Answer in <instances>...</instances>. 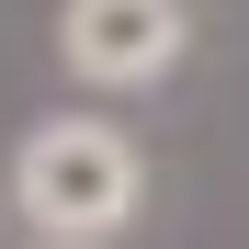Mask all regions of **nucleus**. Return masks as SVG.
<instances>
[{"label": "nucleus", "mask_w": 249, "mask_h": 249, "mask_svg": "<svg viewBox=\"0 0 249 249\" xmlns=\"http://www.w3.org/2000/svg\"><path fill=\"white\" fill-rule=\"evenodd\" d=\"M57 57L91 91H159L193 57V0H57Z\"/></svg>", "instance_id": "2"}, {"label": "nucleus", "mask_w": 249, "mask_h": 249, "mask_svg": "<svg viewBox=\"0 0 249 249\" xmlns=\"http://www.w3.org/2000/svg\"><path fill=\"white\" fill-rule=\"evenodd\" d=\"M12 215L34 238H57V249H102L113 227H136V204H147V159L124 124L102 113H46L34 136L12 147Z\"/></svg>", "instance_id": "1"}, {"label": "nucleus", "mask_w": 249, "mask_h": 249, "mask_svg": "<svg viewBox=\"0 0 249 249\" xmlns=\"http://www.w3.org/2000/svg\"><path fill=\"white\" fill-rule=\"evenodd\" d=\"M46 249H57V238H46Z\"/></svg>", "instance_id": "3"}]
</instances>
